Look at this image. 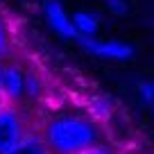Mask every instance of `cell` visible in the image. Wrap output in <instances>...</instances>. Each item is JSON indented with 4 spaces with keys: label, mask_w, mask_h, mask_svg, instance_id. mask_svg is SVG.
I'll list each match as a JSON object with an SVG mask.
<instances>
[{
    "label": "cell",
    "mask_w": 154,
    "mask_h": 154,
    "mask_svg": "<svg viewBox=\"0 0 154 154\" xmlns=\"http://www.w3.org/2000/svg\"><path fill=\"white\" fill-rule=\"evenodd\" d=\"M97 131L93 122L79 116H57L45 125L43 143L54 154H79L93 147Z\"/></svg>",
    "instance_id": "cell-1"
},
{
    "label": "cell",
    "mask_w": 154,
    "mask_h": 154,
    "mask_svg": "<svg viewBox=\"0 0 154 154\" xmlns=\"http://www.w3.org/2000/svg\"><path fill=\"white\" fill-rule=\"evenodd\" d=\"M79 43L86 52H91L93 57L100 59H111V61H127V59L134 57V45L125 43V41H118V38H79Z\"/></svg>",
    "instance_id": "cell-2"
},
{
    "label": "cell",
    "mask_w": 154,
    "mask_h": 154,
    "mask_svg": "<svg viewBox=\"0 0 154 154\" xmlns=\"http://www.w3.org/2000/svg\"><path fill=\"white\" fill-rule=\"evenodd\" d=\"M25 138L23 120L9 106H0V154L14 149Z\"/></svg>",
    "instance_id": "cell-3"
},
{
    "label": "cell",
    "mask_w": 154,
    "mask_h": 154,
    "mask_svg": "<svg viewBox=\"0 0 154 154\" xmlns=\"http://www.w3.org/2000/svg\"><path fill=\"white\" fill-rule=\"evenodd\" d=\"M43 14H45V20H48L50 29H52L57 36L66 38V41L77 38L75 29H72L70 16H68L66 7H63L59 0H43Z\"/></svg>",
    "instance_id": "cell-4"
},
{
    "label": "cell",
    "mask_w": 154,
    "mask_h": 154,
    "mask_svg": "<svg viewBox=\"0 0 154 154\" xmlns=\"http://www.w3.org/2000/svg\"><path fill=\"white\" fill-rule=\"evenodd\" d=\"M23 79L25 75L11 63H0V97H16L23 95Z\"/></svg>",
    "instance_id": "cell-5"
},
{
    "label": "cell",
    "mask_w": 154,
    "mask_h": 154,
    "mask_svg": "<svg viewBox=\"0 0 154 154\" xmlns=\"http://www.w3.org/2000/svg\"><path fill=\"white\" fill-rule=\"evenodd\" d=\"M72 29H75L77 38H93L100 29V18L93 11H77L70 16Z\"/></svg>",
    "instance_id": "cell-6"
},
{
    "label": "cell",
    "mask_w": 154,
    "mask_h": 154,
    "mask_svg": "<svg viewBox=\"0 0 154 154\" xmlns=\"http://www.w3.org/2000/svg\"><path fill=\"white\" fill-rule=\"evenodd\" d=\"M5 154H52V152L45 147V143L41 138H36V136H25L14 149H9V152H5Z\"/></svg>",
    "instance_id": "cell-7"
},
{
    "label": "cell",
    "mask_w": 154,
    "mask_h": 154,
    "mask_svg": "<svg viewBox=\"0 0 154 154\" xmlns=\"http://www.w3.org/2000/svg\"><path fill=\"white\" fill-rule=\"evenodd\" d=\"M9 48H11L9 29H7V23H5V18L0 16V59H5L7 54H9Z\"/></svg>",
    "instance_id": "cell-8"
},
{
    "label": "cell",
    "mask_w": 154,
    "mask_h": 154,
    "mask_svg": "<svg viewBox=\"0 0 154 154\" xmlns=\"http://www.w3.org/2000/svg\"><path fill=\"white\" fill-rule=\"evenodd\" d=\"M106 7V11L113 16H125L127 11H129V2L127 0H102Z\"/></svg>",
    "instance_id": "cell-9"
},
{
    "label": "cell",
    "mask_w": 154,
    "mask_h": 154,
    "mask_svg": "<svg viewBox=\"0 0 154 154\" xmlns=\"http://www.w3.org/2000/svg\"><path fill=\"white\" fill-rule=\"evenodd\" d=\"M152 82H140L138 84V93H140V97H143V102H145V106H152Z\"/></svg>",
    "instance_id": "cell-10"
},
{
    "label": "cell",
    "mask_w": 154,
    "mask_h": 154,
    "mask_svg": "<svg viewBox=\"0 0 154 154\" xmlns=\"http://www.w3.org/2000/svg\"><path fill=\"white\" fill-rule=\"evenodd\" d=\"M79 154H111L106 147H100V145H93V147H88V149H84V152H79Z\"/></svg>",
    "instance_id": "cell-11"
},
{
    "label": "cell",
    "mask_w": 154,
    "mask_h": 154,
    "mask_svg": "<svg viewBox=\"0 0 154 154\" xmlns=\"http://www.w3.org/2000/svg\"><path fill=\"white\" fill-rule=\"evenodd\" d=\"M0 106H2V104H0Z\"/></svg>",
    "instance_id": "cell-12"
}]
</instances>
